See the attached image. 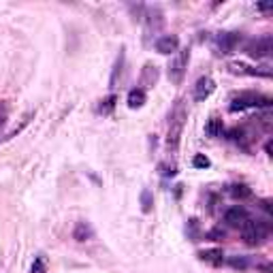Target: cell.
Segmentation results:
<instances>
[{
  "instance_id": "6da1fadb",
  "label": "cell",
  "mask_w": 273,
  "mask_h": 273,
  "mask_svg": "<svg viewBox=\"0 0 273 273\" xmlns=\"http://www.w3.org/2000/svg\"><path fill=\"white\" fill-rule=\"evenodd\" d=\"M188 120V111H186V103L184 100H175L173 109L169 113V130H167V149L169 154H175L179 149V141H181V133H184Z\"/></svg>"
},
{
  "instance_id": "7a4b0ae2",
  "label": "cell",
  "mask_w": 273,
  "mask_h": 273,
  "mask_svg": "<svg viewBox=\"0 0 273 273\" xmlns=\"http://www.w3.org/2000/svg\"><path fill=\"white\" fill-rule=\"evenodd\" d=\"M269 224L265 220H246L244 226H241V235L248 246H262L269 237Z\"/></svg>"
},
{
  "instance_id": "3957f363",
  "label": "cell",
  "mask_w": 273,
  "mask_h": 273,
  "mask_svg": "<svg viewBox=\"0 0 273 273\" xmlns=\"http://www.w3.org/2000/svg\"><path fill=\"white\" fill-rule=\"evenodd\" d=\"M271 98L265 94H256V92H241L237 96H232L230 100V111H246V109H254V107H269Z\"/></svg>"
},
{
  "instance_id": "277c9868",
  "label": "cell",
  "mask_w": 273,
  "mask_h": 273,
  "mask_svg": "<svg viewBox=\"0 0 273 273\" xmlns=\"http://www.w3.org/2000/svg\"><path fill=\"white\" fill-rule=\"evenodd\" d=\"M188 60H190V49H179L177 56L169 62V79H171V84H175L179 86L181 82H184V75H186V68H188Z\"/></svg>"
},
{
  "instance_id": "5b68a950",
  "label": "cell",
  "mask_w": 273,
  "mask_h": 273,
  "mask_svg": "<svg viewBox=\"0 0 273 273\" xmlns=\"http://www.w3.org/2000/svg\"><path fill=\"white\" fill-rule=\"evenodd\" d=\"M246 52H248V56L256 58V60L267 58V56H271V52H273V38H271L269 34H267V36H260V38H254V41H250V43L246 45Z\"/></svg>"
},
{
  "instance_id": "8992f818",
  "label": "cell",
  "mask_w": 273,
  "mask_h": 273,
  "mask_svg": "<svg viewBox=\"0 0 273 273\" xmlns=\"http://www.w3.org/2000/svg\"><path fill=\"white\" fill-rule=\"evenodd\" d=\"M239 38H241L239 32H220L216 36V54L218 56L232 54L237 49V45H239Z\"/></svg>"
},
{
  "instance_id": "52a82bcc",
  "label": "cell",
  "mask_w": 273,
  "mask_h": 273,
  "mask_svg": "<svg viewBox=\"0 0 273 273\" xmlns=\"http://www.w3.org/2000/svg\"><path fill=\"white\" fill-rule=\"evenodd\" d=\"M216 90V84H214V79L211 77H199V82L194 84V92H192V96H194L197 103H203L205 98L211 96V92Z\"/></svg>"
},
{
  "instance_id": "ba28073f",
  "label": "cell",
  "mask_w": 273,
  "mask_h": 273,
  "mask_svg": "<svg viewBox=\"0 0 273 273\" xmlns=\"http://www.w3.org/2000/svg\"><path fill=\"white\" fill-rule=\"evenodd\" d=\"M250 218L248 209L241 207V205H232L224 211V222L228 226H244V222Z\"/></svg>"
},
{
  "instance_id": "9c48e42d",
  "label": "cell",
  "mask_w": 273,
  "mask_h": 273,
  "mask_svg": "<svg viewBox=\"0 0 273 273\" xmlns=\"http://www.w3.org/2000/svg\"><path fill=\"white\" fill-rule=\"evenodd\" d=\"M177 49H179V38L175 34H163L156 38V52L158 54L169 56V54L177 52Z\"/></svg>"
},
{
  "instance_id": "30bf717a",
  "label": "cell",
  "mask_w": 273,
  "mask_h": 273,
  "mask_svg": "<svg viewBox=\"0 0 273 273\" xmlns=\"http://www.w3.org/2000/svg\"><path fill=\"white\" fill-rule=\"evenodd\" d=\"M199 258L203 260V262H209V265H214V267H220L222 262H224V252H222L220 248L203 250V252H199Z\"/></svg>"
},
{
  "instance_id": "8fae6325",
  "label": "cell",
  "mask_w": 273,
  "mask_h": 273,
  "mask_svg": "<svg viewBox=\"0 0 273 273\" xmlns=\"http://www.w3.org/2000/svg\"><path fill=\"white\" fill-rule=\"evenodd\" d=\"M232 73H241V75H258V77H271V70H258V68H252V66H246V64H239V62H232L228 66Z\"/></svg>"
},
{
  "instance_id": "7c38bea8",
  "label": "cell",
  "mask_w": 273,
  "mask_h": 273,
  "mask_svg": "<svg viewBox=\"0 0 273 273\" xmlns=\"http://www.w3.org/2000/svg\"><path fill=\"white\" fill-rule=\"evenodd\" d=\"M94 237V230H92V226L88 224V222H77L75 224V230H73V239H77V241H90Z\"/></svg>"
},
{
  "instance_id": "4fadbf2b",
  "label": "cell",
  "mask_w": 273,
  "mask_h": 273,
  "mask_svg": "<svg viewBox=\"0 0 273 273\" xmlns=\"http://www.w3.org/2000/svg\"><path fill=\"white\" fill-rule=\"evenodd\" d=\"M145 98H147V94H145L143 88L130 90V92H128V107H130V109H139L141 105L145 103Z\"/></svg>"
},
{
  "instance_id": "5bb4252c",
  "label": "cell",
  "mask_w": 273,
  "mask_h": 273,
  "mask_svg": "<svg viewBox=\"0 0 273 273\" xmlns=\"http://www.w3.org/2000/svg\"><path fill=\"white\" fill-rule=\"evenodd\" d=\"M205 133H207V137H211V139H216V137H222V133H224V124H222V120L220 118H209V122H207V126H205Z\"/></svg>"
},
{
  "instance_id": "9a60e30c",
  "label": "cell",
  "mask_w": 273,
  "mask_h": 273,
  "mask_svg": "<svg viewBox=\"0 0 273 273\" xmlns=\"http://www.w3.org/2000/svg\"><path fill=\"white\" fill-rule=\"evenodd\" d=\"M156 79H158V70H156V66L145 64V68H143V77H141V82H143V86H145V88L154 86V84H156Z\"/></svg>"
},
{
  "instance_id": "2e32d148",
  "label": "cell",
  "mask_w": 273,
  "mask_h": 273,
  "mask_svg": "<svg viewBox=\"0 0 273 273\" xmlns=\"http://www.w3.org/2000/svg\"><path fill=\"white\" fill-rule=\"evenodd\" d=\"M230 194L235 197V199H239V201H246V199L252 197V190L246 184H232L230 186Z\"/></svg>"
},
{
  "instance_id": "e0dca14e",
  "label": "cell",
  "mask_w": 273,
  "mask_h": 273,
  "mask_svg": "<svg viewBox=\"0 0 273 273\" xmlns=\"http://www.w3.org/2000/svg\"><path fill=\"white\" fill-rule=\"evenodd\" d=\"M115 103H118V96H107L105 100H100V105H98V113H103V115H111V111L115 109Z\"/></svg>"
},
{
  "instance_id": "ac0fdd59",
  "label": "cell",
  "mask_w": 273,
  "mask_h": 273,
  "mask_svg": "<svg viewBox=\"0 0 273 273\" xmlns=\"http://www.w3.org/2000/svg\"><path fill=\"white\" fill-rule=\"evenodd\" d=\"M228 265L232 267V269H239V271H246L248 267H250V258L248 256H230L228 258Z\"/></svg>"
},
{
  "instance_id": "d6986e66",
  "label": "cell",
  "mask_w": 273,
  "mask_h": 273,
  "mask_svg": "<svg viewBox=\"0 0 273 273\" xmlns=\"http://www.w3.org/2000/svg\"><path fill=\"white\" fill-rule=\"evenodd\" d=\"M151 205H154L151 192H149V190H143V192H141V209H143V214H149V211H151Z\"/></svg>"
},
{
  "instance_id": "ffe728a7",
  "label": "cell",
  "mask_w": 273,
  "mask_h": 273,
  "mask_svg": "<svg viewBox=\"0 0 273 273\" xmlns=\"http://www.w3.org/2000/svg\"><path fill=\"white\" fill-rule=\"evenodd\" d=\"M32 273H47V258L43 254H38L32 262Z\"/></svg>"
},
{
  "instance_id": "44dd1931",
  "label": "cell",
  "mask_w": 273,
  "mask_h": 273,
  "mask_svg": "<svg viewBox=\"0 0 273 273\" xmlns=\"http://www.w3.org/2000/svg\"><path fill=\"white\" fill-rule=\"evenodd\" d=\"M122 66H124V49L120 52L118 56V62H115V68H113V75H111V86H115L118 82V73H122Z\"/></svg>"
},
{
  "instance_id": "7402d4cb",
  "label": "cell",
  "mask_w": 273,
  "mask_h": 273,
  "mask_svg": "<svg viewBox=\"0 0 273 273\" xmlns=\"http://www.w3.org/2000/svg\"><path fill=\"white\" fill-rule=\"evenodd\" d=\"M192 165H194L197 169H207L211 163H209V158L205 154H197L194 158H192Z\"/></svg>"
},
{
  "instance_id": "603a6c76",
  "label": "cell",
  "mask_w": 273,
  "mask_h": 273,
  "mask_svg": "<svg viewBox=\"0 0 273 273\" xmlns=\"http://www.w3.org/2000/svg\"><path fill=\"white\" fill-rule=\"evenodd\" d=\"M158 171H160V175H165V177H173L175 175V167L173 165H167V163L158 165Z\"/></svg>"
},
{
  "instance_id": "cb8c5ba5",
  "label": "cell",
  "mask_w": 273,
  "mask_h": 273,
  "mask_svg": "<svg viewBox=\"0 0 273 273\" xmlns=\"http://www.w3.org/2000/svg\"><path fill=\"white\" fill-rule=\"evenodd\" d=\"M7 118H9V105L7 103H0V128L7 124Z\"/></svg>"
},
{
  "instance_id": "d4e9b609",
  "label": "cell",
  "mask_w": 273,
  "mask_h": 273,
  "mask_svg": "<svg viewBox=\"0 0 273 273\" xmlns=\"http://www.w3.org/2000/svg\"><path fill=\"white\" fill-rule=\"evenodd\" d=\"M188 226H190V237L197 241V230H199V224H197V220H190V222H188Z\"/></svg>"
},
{
  "instance_id": "484cf974",
  "label": "cell",
  "mask_w": 273,
  "mask_h": 273,
  "mask_svg": "<svg viewBox=\"0 0 273 273\" xmlns=\"http://www.w3.org/2000/svg\"><path fill=\"white\" fill-rule=\"evenodd\" d=\"M258 9H260V11H271L273 5H258Z\"/></svg>"
}]
</instances>
